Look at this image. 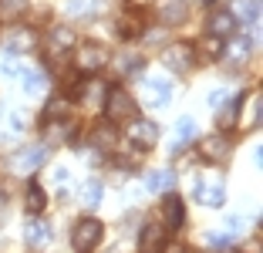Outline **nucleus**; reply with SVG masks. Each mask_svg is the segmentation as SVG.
I'll return each mask as SVG.
<instances>
[{"label":"nucleus","mask_w":263,"mask_h":253,"mask_svg":"<svg viewBox=\"0 0 263 253\" xmlns=\"http://www.w3.org/2000/svg\"><path fill=\"white\" fill-rule=\"evenodd\" d=\"M101 112H105L108 125H128V122L139 118V101L132 98L122 84H111L108 92H105V105H101Z\"/></svg>","instance_id":"1"},{"label":"nucleus","mask_w":263,"mask_h":253,"mask_svg":"<svg viewBox=\"0 0 263 253\" xmlns=\"http://www.w3.org/2000/svg\"><path fill=\"white\" fill-rule=\"evenodd\" d=\"M108 61H111L108 47L98 44V41H81L71 51V64H74L78 75H85V78H95L101 68H108Z\"/></svg>","instance_id":"2"},{"label":"nucleus","mask_w":263,"mask_h":253,"mask_svg":"<svg viewBox=\"0 0 263 253\" xmlns=\"http://www.w3.org/2000/svg\"><path fill=\"white\" fill-rule=\"evenodd\" d=\"M101 237H105V226L95 216H81L71 226V246H74V253H91L101 243Z\"/></svg>","instance_id":"3"},{"label":"nucleus","mask_w":263,"mask_h":253,"mask_svg":"<svg viewBox=\"0 0 263 253\" xmlns=\"http://www.w3.org/2000/svg\"><path fill=\"white\" fill-rule=\"evenodd\" d=\"M47 162V149L44 146H27V149H17L10 155V172L14 176H34L41 166Z\"/></svg>","instance_id":"4"},{"label":"nucleus","mask_w":263,"mask_h":253,"mask_svg":"<svg viewBox=\"0 0 263 253\" xmlns=\"http://www.w3.org/2000/svg\"><path fill=\"white\" fill-rule=\"evenodd\" d=\"M162 64L172 71V75H189V68L196 64V54H193V44L189 41H176L162 51Z\"/></svg>","instance_id":"5"},{"label":"nucleus","mask_w":263,"mask_h":253,"mask_svg":"<svg viewBox=\"0 0 263 253\" xmlns=\"http://www.w3.org/2000/svg\"><path fill=\"white\" fill-rule=\"evenodd\" d=\"M128 142L139 152H152L155 146H159V125L152 122V118H135V122H128Z\"/></svg>","instance_id":"6"},{"label":"nucleus","mask_w":263,"mask_h":253,"mask_svg":"<svg viewBox=\"0 0 263 253\" xmlns=\"http://www.w3.org/2000/svg\"><path fill=\"white\" fill-rule=\"evenodd\" d=\"M4 47H7L10 54H27L37 47V31L34 27H27V24H10L7 34H4Z\"/></svg>","instance_id":"7"},{"label":"nucleus","mask_w":263,"mask_h":253,"mask_svg":"<svg viewBox=\"0 0 263 253\" xmlns=\"http://www.w3.org/2000/svg\"><path fill=\"white\" fill-rule=\"evenodd\" d=\"M230 155H233V146L223 132H213V135L199 138V159L202 162H219L223 166V162H230Z\"/></svg>","instance_id":"8"},{"label":"nucleus","mask_w":263,"mask_h":253,"mask_svg":"<svg viewBox=\"0 0 263 253\" xmlns=\"http://www.w3.org/2000/svg\"><path fill=\"white\" fill-rule=\"evenodd\" d=\"M105 92H108V84L98 81V78H88V84H81L78 92H71L68 98L78 101V105H85L88 112H101V105H105Z\"/></svg>","instance_id":"9"},{"label":"nucleus","mask_w":263,"mask_h":253,"mask_svg":"<svg viewBox=\"0 0 263 253\" xmlns=\"http://www.w3.org/2000/svg\"><path fill=\"white\" fill-rule=\"evenodd\" d=\"M155 17L162 27H182L189 21V4L186 0H155Z\"/></svg>","instance_id":"10"},{"label":"nucleus","mask_w":263,"mask_h":253,"mask_svg":"<svg viewBox=\"0 0 263 253\" xmlns=\"http://www.w3.org/2000/svg\"><path fill=\"white\" fill-rule=\"evenodd\" d=\"M236 27H240V21L233 17V10H223V7L209 10V17H206V34L230 41V38H236Z\"/></svg>","instance_id":"11"},{"label":"nucleus","mask_w":263,"mask_h":253,"mask_svg":"<svg viewBox=\"0 0 263 253\" xmlns=\"http://www.w3.org/2000/svg\"><path fill=\"white\" fill-rule=\"evenodd\" d=\"M51 51H47V64H54V61H61L64 54H71L74 51V31L71 27H64V24H58V27H51Z\"/></svg>","instance_id":"12"},{"label":"nucleus","mask_w":263,"mask_h":253,"mask_svg":"<svg viewBox=\"0 0 263 253\" xmlns=\"http://www.w3.org/2000/svg\"><path fill=\"white\" fill-rule=\"evenodd\" d=\"M159 213H162V226L165 230H182V226H186V206H182V200H179L176 192H165L162 196Z\"/></svg>","instance_id":"13"},{"label":"nucleus","mask_w":263,"mask_h":253,"mask_svg":"<svg viewBox=\"0 0 263 253\" xmlns=\"http://www.w3.org/2000/svg\"><path fill=\"white\" fill-rule=\"evenodd\" d=\"M169 243V230H165L162 223H145L139 233V250L142 253H159L162 246Z\"/></svg>","instance_id":"14"},{"label":"nucleus","mask_w":263,"mask_h":253,"mask_svg":"<svg viewBox=\"0 0 263 253\" xmlns=\"http://www.w3.org/2000/svg\"><path fill=\"white\" fill-rule=\"evenodd\" d=\"M196 200H199V206H223L226 203V186L223 179H202L199 186H196Z\"/></svg>","instance_id":"15"},{"label":"nucleus","mask_w":263,"mask_h":253,"mask_svg":"<svg viewBox=\"0 0 263 253\" xmlns=\"http://www.w3.org/2000/svg\"><path fill=\"white\" fill-rule=\"evenodd\" d=\"M223 51H226V41L223 38H213V34H202L199 44H193L196 61H206V64H216L219 58H223Z\"/></svg>","instance_id":"16"},{"label":"nucleus","mask_w":263,"mask_h":253,"mask_svg":"<svg viewBox=\"0 0 263 253\" xmlns=\"http://www.w3.org/2000/svg\"><path fill=\"white\" fill-rule=\"evenodd\" d=\"M145 98H148V105H155V108H165L172 101V84L165 81V78H148L145 81Z\"/></svg>","instance_id":"17"},{"label":"nucleus","mask_w":263,"mask_h":253,"mask_svg":"<svg viewBox=\"0 0 263 253\" xmlns=\"http://www.w3.org/2000/svg\"><path fill=\"white\" fill-rule=\"evenodd\" d=\"M47 209V196H44V189H41L37 183H27V192H24V213L27 216H41Z\"/></svg>","instance_id":"18"},{"label":"nucleus","mask_w":263,"mask_h":253,"mask_svg":"<svg viewBox=\"0 0 263 253\" xmlns=\"http://www.w3.org/2000/svg\"><path fill=\"white\" fill-rule=\"evenodd\" d=\"M142 31H145L142 14H135V10H122V14H118V34H122L125 41H135Z\"/></svg>","instance_id":"19"},{"label":"nucleus","mask_w":263,"mask_h":253,"mask_svg":"<svg viewBox=\"0 0 263 253\" xmlns=\"http://www.w3.org/2000/svg\"><path fill=\"white\" fill-rule=\"evenodd\" d=\"M71 108H74V101H71L68 95H58L54 101H47L41 122H64V118H71Z\"/></svg>","instance_id":"20"},{"label":"nucleus","mask_w":263,"mask_h":253,"mask_svg":"<svg viewBox=\"0 0 263 253\" xmlns=\"http://www.w3.org/2000/svg\"><path fill=\"white\" fill-rule=\"evenodd\" d=\"M260 115H263V98H260V92H250L247 95V118H240V129L243 132L260 129Z\"/></svg>","instance_id":"21"},{"label":"nucleus","mask_w":263,"mask_h":253,"mask_svg":"<svg viewBox=\"0 0 263 253\" xmlns=\"http://www.w3.org/2000/svg\"><path fill=\"white\" fill-rule=\"evenodd\" d=\"M24 240H27L31 246L47 243V240H51V226H47L41 216H31V220H27V226H24Z\"/></svg>","instance_id":"22"},{"label":"nucleus","mask_w":263,"mask_h":253,"mask_svg":"<svg viewBox=\"0 0 263 253\" xmlns=\"http://www.w3.org/2000/svg\"><path fill=\"white\" fill-rule=\"evenodd\" d=\"M172 183H176V176H172L169 169L145 172V189H148V192H172Z\"/></svg>","instance_id":"23"},{"label":"nucleus","mask_w":263,"mask_h":253,"mask_svg":"<svg viewBox=\"0 0 263 253\" xmlns=\"http://www.w3.org/2000/svg\"><path fill=\"white\" fill-rule=\"evenodd\" d=\"M236 118H240V98L223 101V105H219V115H216V129L219 132H230L233 125H236Z\"/></svg>","instance_id":"24"},{"label":"nucleus","mask_w":263,"mask_h":253,"mask_svg":"<svg viewBox=\"0 0 263 253\" xmlns=\"http://www.w3.org/2000/svg\"><path fill=\"white\" fill-rule=\"evenodd\" d=\"M95 149H101V152H111L115 149V142H118V135H115V125H98V129L91 132V138H88Z\"/></svg>","instance_id":"25"},{"label":"nucleus","mask_w":263,"mask_h":253,"mask_svg":"<svg viewBox=\"0 0 263 253\" xmlns=\"http://www.w3.org/2000/svg\"><path fill=\"white\" fill-rule=\"evenodd\" d=\"M24 95H31V98H41V95L47 92V75H41V71H24Z\"/></svg>","instance_id":"26"},{"label":"nucleus","mask_w":263,"mask_h":253,"mask_svg":"<svg viewBox=\"0 0 263 253\" xmlns=\"http://www.w3.org/2000/svg\"><path fill=\"white\" fill-rule=\"evenodd\" d=\"M233 10H236V14H233L236 21H247V24L260 21V0H236V7H233Z\"/></svg>","instance_id":"27"},{"label":"nucleus","mask_w":263,"mask_h":253,"mask_svg":"<svg viewBox=\"0 0 263 253\" xmlns=\"http://www.w3.org/2000/svg\"><path fill=\"white\" fill-rule=\"evenodd\" d=\"M193 138H196V122L189 115L179 118V122H176V146H172V149H182L186 142H193Z\"/></svg>","instance_id":"28"},{"label":"nucleus","mask_w":263,"mask_h":253,"mask_svg":"<svg viewBox=\"0 0 263 253\" xmlns=\"http://www.w3.org/2000/svg\"><path fill=\"white\" fill-rule=\"evenodd\" d=\"M24 10H27V0H0V21L14 24Z\"/></svg>","instance_id":"29"},{"label":"nucleus","mask_w":263,"mask_h":253,"mask_svg":"<svg viewBox=\"0 0 263 253\" xmlns=\"http://www.w3.org/2000/svg\"><path fill=\"white\" fill-rule=\"evenodd\" d=\"M0 71H4L7 78H21L24 71H27V61H24L21 54H10V51H7V58L0 61Z\"/></svg>","instance_id":"30"},{"label":"nucleus","mask_w":263,"mask_h":253,"mask_svg":"<svg viewBox=\"0 0 263 253\" xmlns=\"http://www.w3.org/2000/svg\"><path fill=\"white\" fill-rule=\"evenodd\" d=\"M81 203H85L88 209H95L101 203V183L98 179H88V183H81Z\"/></svg>","instance_id":"31"},{"label":"nucleus","mask_w":263,"mask_h":253,"mask_svg":"<svg viewBox=\"0 0 263 253\" xmlns=\"http://www.w3.org/2000/svg\"><path fill=\"white\" fill-rule=\"evenodd\" d=\"M142 68H145V61H142L139 54H132V51H125L122 58H118V75H125V78H128V75H139Z\"/></svg>","instance_id":"32"},{"label":"nucleus","mask_w":263,"mask_h":253,"mask_svg":"<svg viewBox=\"0 0 263 253\" xmlns=\"http://www.w3.org/2000/svg\"><path fill=\"white\" fill-rule=\"evenodd\" d=\"M206 243L216 246V250H226V246H230V237H223L219 230H209V233H206Z\"/></svg>","instance_id":"33"},{"label":"nucleus","mask_w":263,"mask_h":253,"mask_svg":"<svg viewBox=\"0 0 263 253\" xmlns=\"http://www.w3.org/2000/svg\"><path fill=\"white\" fill-rule=\"evenodd\" d=\"M88 7H95V0H68L71 14H88Z\"/></svg>","instance_id":"34"},{"label":"nucleus","mask_w":263,"mask_h":253,"mask_svg":"<svg viewBox=\"0 0 263 253\" xmlns=\"http://www.w3.org/2000/svg\"><path fill=\"white\" fill-rule=\"evenodd\" d=\"M223 101H226V92H223V88H213V92H209V105H213V108H219Z\"/></svg>","instance_id":"35"},{"label":"nucleus","mask_w":263,"mask_h":253,"mask_svg":"<svg viewBox=\"0 0 263 253\" xmlns=\"http://www.w3.org/2000/svg\"><path fill=\"white\" fill-rule=\"evenodd\" d=\"M7 125H10L14 132H21V129H24L27 122H24V115H21V112H10V122H7Z\"/></svg>","instance_id":"36"},{"label":"nucleus","mask_w":263,"mask_h":253,"mask_svg":"<svg viewBox=\"0 0 263 253\" xmlns=\"http://www.w3.org/2000/svg\"><path fill=\"white\" fill-rule=\"evenodd\" d=\"M236 253H260V237H253L250 243H243V246H240Z\"/></svg>","instance_id":"37"},{"label":"nucleus","mask_w":263,"mask_h":253,"mask_svg":"<svg viewBox=\"0 0 263 253\" xmlns=\"http://www.w3.org/2000/svg\"><path fill=\"white\" fill-rule=\"evenodd\" d=\"M159 253H189V250H186L182 243H165V246H162Z\"/></svg>","instance_id":"38"},{"label":"nucleus","mask_w":263,"mask_h":253,"mask_svg":"<svg viewBox=\"0 0 263 253\" xmlns=\"http://www.w3.org/2000/svg\"><path fill=\"white\" fill-rule=\"evenodd\" d=\"M4 203H7V192L0 189V209H4Z\"/></svg>","instance_id":"39"},{"label":"nucleus","mask_w":263,"mask_h":253,"mask_svg":"<svg viewBox=\"0 0 263 253\" xmlns=\"http://www.w3.org/2000/svg\"><path fill=\"white\" fill-rule=\"evenodd\" d=\"M202 4H206V7H216V0H202Z\"/></svg>","instance_id":"40"},{"label":"nucleus","mask_w":263,"mask_h":253,"mask_svg":"<svg viewBox=\"0 0 263 253\" xmlns=\"http://www.w3.org/2000/svg\"><path fill=\"white\" fill-rule=\"evenodd\" d=\"M98 4H118V0H98Z\"/></svg>","instance_id":"41"},{"label":"nucleus","mask_w":263,"mask_h":253,"mask_svg":"<svg viewBox=\"0 0 263 253\" xmlns=\"http://www.w3.org/2000/svg\"><path fill=\"white\" fill-rule=\"evenodd\" d=\"M189 253H193V250H189Z\"/></svg>","instance_id":"42"}]
</instances>
